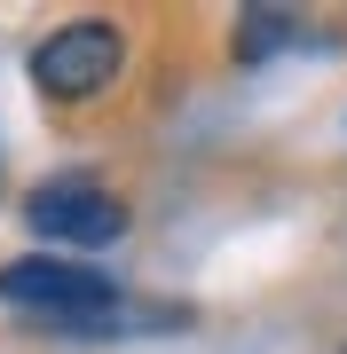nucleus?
<instances>
[{
    "label": "nucleus",
    "instance_id": "f257e3e1",
    "mask_svg": "<svg viewBox=\"0 0 347 354\" xmlns=\"http://www.w3.org/2000/svg\"><path fill=\"white\" fill-rule=\"evenodd\" d=\"M0 299L24 307V315H48L55 330H79V323H103L118 307V283L103 276L95 260H55V252H24L0 268Z\"/></svg>",
    "mask_w": 347,
    "mask_h": 354
},
{
    "label": "nucleus",
    "instance_id": "f03ea898",
    "mask_svg": "<svg viewBox=\"0 0 347 354\" xmlns=\"http://www.w3.org/2000/svg\"><path fill=\"white\" fill-rule=\"evenodd\" d=\"M127 71V32L103 24V16H79V24H55L32 48V79L48 102H95L103 87H118Z\"/></svg>",
    "mask_w": 347,
    "mask_h": 354
},
{
    "label": "nucleus",
    "instance_id": "7ed1b4c3",
    "mask_svg": "<svg viewBox=\"0 0 347 354\" xmlns=\"http://www.w3.org/2000/svg\"><path fill=\"white\" fill-rule=\"evenodd\" d=\"M24 221H32V236L71 244V252H103V244L127 236V205L111 189H95V181H48V189H32Z\"/></svg>",
    "mask_w": 347,
    "mask_h": 354
},
{
    "label": "nucleus",
    "instance_id": "20e7f679",
    "mask_svg": "<svg viewBox=\"0 0 347 354\" xmlns=\"http://www.w3.org/2000/svg\"><path fill=\"white\" fill-rule=\"evenodd\" d=\"M284 39H292V16H284V8H253L237 24V64H260V55H276Z\"/></svg>",
    "mask_w": 347,
    "mask_h": 354
}]
</instances>
